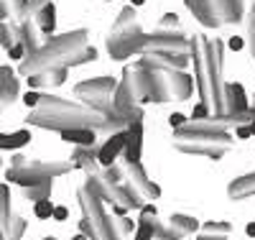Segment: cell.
<instances>
[{"instance_id": "cell-46", "label": "cell", "mask_w": 255, "mask_h": 240, "mask_svg": "<svg viewBox=\"0 0 255 240\" xmlns=\"http://www.w3.org/2000/svg\"><path fill=\"white\" fill-rule=\"evenodd\" d=\"M253 97H255V95H253ZM250 107H253V110H255V100H253V105H250Z\"/></svg>"}, {"instance_id": "cell-49", "label": "cell", "mask_w": 255, "mask_h": 240, "mask_svg": "<svg viewBox=\"0 0 255 240\" xmlns=\"http://www.w3.org/2000/svg\"><path fill=\"white\" fill-rule=\"evenodd\" d=\"M108 3H110V0H108Z\"/></svg>"}, {"instance_id": "cell-34", "label": "cell", "mask_w": 255, "mask_h": 240, "mask_svg": "<svg viewBox=\"0 0 255 240\" xmlns=\"http://www.w3.org/2000/svg\"><path fill=\"white\" fill-rule=\"evenodd\" d=\"M38 100H41V92H36V90H31V92H26V95H23V105L28 107V110L38 107Z\"/></svg>"}, {"instance_id": "cell-42", "label": "cell", "mask_w": 255, "mask_h": 240, "mask_svg": "<svg viewBox=\"0 0 255 240\" xmlns=\"http://www.w3.org/2000/svg\"><path fill=\"white\" fill-rule=\"evenodd\" d=\"M248 128H250V136H253V138H255V118H253V120H250V123H248Z\"/></svg>"}, {"instance_id": "cell-32", "label": "cell", "mask_w": 255, "mask_h": 240, "mask_svg": "<svg viewBox=\"0 0 255 240\" xmlns=\"http://www.w3.org/2000/svg\"><path fill=\"white\" fill-rule=\"evenodd\" d=\"M153 217H158V207H156L153 202H143V207H140V217H138V220H153Z\"/></svg>"}, {"instance_id": "cell-43", "label": "cell", "mask_w": 255, "mask_h": 240, "mask_svg": "<svg viewBox=\"0 0 255 240\" xmlns=\"http://www.w3.org/2000/svg\"><path fill=\"white\" fill-rule=\"evenodd\" d=\"M143 3H145V0H130V5H133V8H135V5H143Z\"/></svg>"}, {"instance_id": "cell-29", "label": "cell", "mask_w": 255, "mask_h": 240, "mask_svg": "<svg viewBox=\"0 0 255 240\" xmlns=\"http://www.w3.org/2000/svg\"><path fill=\"white\" fill-rule=\"evenodd\" d=\"M248 49H250V56L255 59V0L250 3V10H248Z\"/></svg>"}, {"instance_id": "cell-20", "label": "cell", "mask_w": 255, "mask_h": 240, "mask_svg": "<svg viewBox=\"0 0 255 240\" xmlns=\"http://www.w3.org/2000/svg\"><path fill=\"white\" fill-rule=\"evenodd\" d=\"M31 18H33V26L38 28L41 36H49V38L54 36V31H56V8H54V3L38 8Z\"/></svg>"}, {"instance_id": "cell-39", "label": "cell", "mask_w": 255, "mask_h": 240, "mask_svg": "<svg viewBox=\"0 0 255 240\" xmlns=\"http://www.w3.org/2000/svg\"><path fill=\"white\" fill-rule=\"evenodd\" d=\"M235 136H238V141H248V138H253L248 125H235Z\"/></svg>"}, {"instance_id": "cell-21", "label": "cell", "mask_w": 255, "mask_h": 240, "mask_svg": "<svg viewBox=\"0 0 255 240\" xmlns=\"http://www.w3.org/2000/svg\"><path fill=\"white\" fill-rule=\"evenodd\" d=\"M61 141L72 143L74 148H92L97 146V133L92 128H72V130H61Z\"/></svg>"}, {"instance_id": "cell-33", "label": "cell", "mask_w": 255, "mask_h": 240, "mask_svg": "<svg viewBox=\"0 0 255 240\" xmlns=\"http://www.w3.org/2000/svg\"><path fill=\"white\" fill-rule=\"evenodd\" d=\"M207 118H209V110H207V105L197 102V105H194V110H191V118H189V120H207Z\"/></svg>"}, {"instance_id": "cell-18", "label": "cell", "mask_w": 255, "mask_h": 240, "mask_svg": "<svg viewBox=\"0 0 255 240\" xmlns=\"http://www.w3.org/2000/svg\"><path fill=\"white\" fill-rule=\"evenodd\" d=\"M227 194H230V200H235V202L248 200V197H255V171L232 179L230 187H227Z\"/></svg>"}, {"instance_id": "cell-15", "label": "cell", "mask_w": 255, "mask_h": 240, "mask_svg": "<svg viewBox=\"0 0 255 240\" xmlns=\"http://www.w3.org/2000/svg\"><path fill=\"white\" fill-rule=\"evenodd\" d=\"M140 156H143V120H133L125 128L123 159L125 161H140Z\"/></svg>"}, {"instance_id": "cell-44", "label": "cell", "mask_w": 255, "mask_h": 240, "mask_svg": "<svg viewBox=\"0 0 255 240\" xmlns=\"http://www.w3.org/2000/svg\"><path fill=\"white\" fill-rule=\"evenodd\" d=\"M72 240H87V238H84V235H82V233H77V235H74V238H72Z\"/></svg>"}, {"instance_id": "cell-23", "label": "cell", "mask_w": 255, "mask_h": 240, "mask_svg": "<svg viewBox=\"0 0 255 240\" xmlns=\"http://www.w3.org/2000/svg\"><path fill=\"white\" fill-rule=\"evenodd\" d=\"M232 233V225L225 220H209L204 225H199V235L204 238H215V240H227Z\"/></svg>"}, {"instance_id": "cell-30", "label": "cell", "mask_w": 255, "mask_h": 240, "mask_svg": "<svg viewBox=\"0 0 255 240\" xmlns=\"http://www.w3.org/2000/svg\"><path fill=\"white\" fill-rule=\"evenodd\" d=\"M51 210H54L51 197H49V200H38V202H33V215H36V220H51Z\"/></svg>"}, {"instance_id": "cell-22", "label": "cell", "mask_w": 255, "mask_h": 240, "mask_svg": "<svg viewBox=\"0 0 255 240\" xmlns=\"http://www.w3.org/2000/svg\"><path fill=\"white\" fill-rule=\"evenodd\" d=\"M72 164L74 169H84L87 171V177L90 174H97V146L92 148H74V154H72Z\"/></svg>"}, {"instance_id": "cell-38", "label": "cell", "mask_w": 255, "mask_h": 240, "mask_svg": "<svg viewBox=\"0 0 255 240\" xmlns=\"http://www.w3.org/2000/svg\"><path fill=\"white\" fill-rule=\"evenodd\" d=\"M49 3H54V0H28V15H33L38 8H44Z\"/></svg>"}, {"instance_id": "cell-17", "label": "cell", "mask_w": 255, "mask_h": 240, "mask_svg": "<svg viewBox=\"0 0 255 240\" xmlns=\"http://www.w3.org/2000/svg\"><path fill=\"white\" fill-rule=\"evenodd\" d=\"M67 74H69V69H49V72L31 74L26 79H28V84L33 87V90H56V87H61L64 82H67Z\"/></svg>"}, {"instance_id": "cell-3", "label": "cell", "mask_w": 255, "mask_h": 240, "mask_svg": "<svg viewBox=\"0 0 255 240\" xmlns=\"http://www.w3.org/2000/svg\"><path fill=\"white\" fill-rule=\"evenodd\" d=\"M28 125L33 128H46V130H72V128H92L95 133L97 130H105V123L108 118L90 110L79 102L64 100L56 95H41L38 107H33L31 115L26 118Z\"/></svg>"}, {"instance_id": "cell-1", "label": "cell", "mask_w": 255, "mask_h": 240, "mask_svg": "<svg viewBox=\"0 0 255 240\" xmlns=\"http://www.w3.org/2000/svg\"><path fill=\"white\" fill-rule=\"evenodd\" d=\"M189 61H194V84L199 102L207 105L209 115H225V43L207 36L189 38Z\"/></svg>"}, {"instance_id": "cell-5", "label": "cell", "mask_w": 255, "mask_h": 240, "mask_svg": "<svg viewBox=\"0 0 255 240\" xmlns=\"http://www.w3.org/2000/svg\"><path fill=\"white\" fill-rule=\"evenodd\" d=\"M174 148L189 156H207L212 161H220L232 148V136L207 120H186L174 130Z\"/></svg>"}, {"instance_id": "cell-25", "label": "cell", "mask_w": 255, "mask_h": 240, "mask_svg": "<svg viewBox=\"0 0 255 240\" xmlns=\"http://www.w3.org/2000/svg\"><path fill=\"white\" fill-rule=\"evenodd\" d=\"M23 233H26V220H20V217H8V223L3 228V240H20Z\"/></svg>"}, {"instance_id": "cell-36", "label": "cell", "mask_w": 255, "mask_h": 240, "mask_svg": "<svg viewBox=\"0 0 255 240\" xmlns=\"http://www.w3.org/2000/svg\"><path fill=\"white\" fill-rule=\"evenodd\" d=\"M186 120H189V118H186V115H181V113H171V115H168V125H171L174 130H176V128H181Z\"/></svg>"}, {"instance_id": "cell-9", "label": "cell", "mask_w": 255, "mask_h": 240, "mask_svg": "<svg viewBox=\"0 0 255 240\" xmlns=\"http://www.w3.org/2000/svg\"><path fill=\"white\" fill-rule=\"evenodd\" d=\"M143 28L138 23V15H135V8L133 5H125L118 18H115V23L108 33V38H105V46H108V54L115 59V61H123L128 56H133L138 54V46H140V41H143Z\"/></svg>"}, {"instance_id": "cell-31", "label": "cell", "mask_w": 255, "mask_h": 240, "mask_svg": "<svg viewBox=\"0 0 255 240\" xmlns=\"http://www.w3.org/2000/svg\"><path fill=\"white\" fill-rule=\"evenodd\" d=\"M115 230H118V235L123 240L125 235H130L135 230V220H130V217H115Z\"/></svg>"}, {"instance_id": "cell-35", "label": "cell", "mask_w": 255, "mask_h": 240, "mask_svg": "<svg viewBox=\"0 0 255 240\" xmlns=\"http://www.w3.org/2000/svg\"><path fill=\"white\" fill-rule=\"evenodd\" d=\"M69 217V210L64 207V205H54V210H51V220H56V223H64Z\"/></svg>"}, {"instance_id": "cell-24", "label": "cell", "mask_w": 255, "mask_h": 240, "mask_svg": "<svg viewBox=\"0 0 255 240\" xmlns=\"http://www.w3.org/2000/svg\"><path fill=\"white\" fill-rule=\"evenodd\" d=\"M31 143V130L28 128H20L15 130V133L5 136V151H18V148H23Z\"/></svg>"}, {"instance_id": "cell-26", "label": "cell", "mask_w": 255, "mask_h": 240, "mask_svg": "<svg viewBox=\"0 0 255 240\" xmlns=\"http://www.w3.org/2000/svg\"><path fill=\"white\" fill-rule=\"evenodd\" d=\"M51 189H54V182H41V184H33V187H26V197L38 202V200H49L51 197Z\"/></svg>"}, {"instance_id": "cell-37", "label": "cell", "mask_w": 255, "mask_h": 240, "mask_svg": "<svg viewBox=\"0 0 255 240\" xmlns=\"http://www.w3.org/2000/svg\"><path fill=\"white\" fill-rule=\"evenodd\" d=\"M8 56L18 61V59H23V56H26V49H23V46H20V43L15 41V43H13V46L8 49Z\"/></svg>"}, {"instance_id": "cell-4", "label": "cell", "mask_w": 255, "mask_h": 240, "mask_svg": "<svg viewBox=\"0 0 255 240\" xmlns=\"http://www.w3.org/2000/svg\"><path fill=\"white\" fill-rule=\"evenodd\" d=\"M138 56H151L166 67L181 69L189 64V38L179 31V18L176 13H166L153 33H145L140 46H138Z\"/></svg>"}, {"instance_id": "cell-12", "label": "cell", "mask_w": 255, "mask_h": 240, "mask_svg": "<svg viewBox=\"0 0 255 240\" xmlns=\"http://www.w3.org/2000/svg\"><path fill=\"white\" fill-rule=\"evenodd\" d=\"M199 230V220L194 215L171 212L166 220H153V240H181Z\"/></svg>"}, {"instance_id": "cell-10", "label": "cell", "mask_w": 255, "mask_h": 240, "mask_svg": "<svg viewBox=\"0 0 255 240\" xmlns=\"http://www.w3.org/2000/svg\"><path fill=\"white\" fill-rule=\"evenodd\" d=\"M184 3L204 28L240 23L245 15V0H184Z\"/></svg>"}, {"instance_id": "cell-11", "label": "cell", "mask_w": 255, "mask_h": 240, "mask_svg": "<svg viewBox=\"0 0 255 240\" xmlns=\"http://www.w3.org/2000/svg\"><path fill=\"white\" fill-rule=\"evenodd\" d=\"M118 87L115 77H95V79H84L74 87V97L79 105L90 107V110L100 115H110L113 113V92Z\"/></svg>"}, {"instance_id": "cell-45", "label": "cell", "mask_w": 255, "mask_h": 240, "mask_svg": "<svg viewBox=\"0 0 255 240\" xmlns=\"http://www.w3.org/2000/svg\"><path fill=\"white\" fill-rule=\"evenodd\" d=\"M197 240H215V238H204V235H197Z\"/></svg>"}, {"instance_id": "cell-41", "label": "cell", "mask_w": 255, "mask_h": 240, "mask_svg": "<svg viewBox=\"0 0 255 240\" xmlns=\"http://www.w3.org/2000/svg\"><path fill=\"white\" fill-rule=\"evenodd\" d=\"M245 233H248V238H255V223H248Z\"/></svg>"}, {"instance_id": "cell-13", "label": "cell", "mask_w": 255, "mask_h": 240, "mask_svg": "<svg viewBox=\"0 0 255 240\" xmlns=\"http://www.w3.org/2000/svg\"><path fill=\"white\" fill-rule=\"evenodd\" d=\"M120 169H123L125 182L130 184L143 200H158V197H161V187H158L151 177H148V171L143 169L140 161H125Z\"/></svg>"}, {"instance_id": "cell-27", "label": "cell", "mask_w": 255, "mask_h": 240, "mask_svg": "<svg viewBox=\"0 0 255 240\" xmlns=\"http://www.w3.org/2000/svg\"><path fill=\"white\" fill-rule=\"evenodd\" d=\"M10 217V189L8 184H0V228H5Z\"/></svg>"}, {"instance_id": "cell-19", "label": "cell", "mask_w": 255, "mask_h": 240, "mask_svg": "<svg viewBox=\"0 0 255 240\" xmlns=\"http://www.w3.org/2000/svg\"><path fill=\"white\" fill-rule=\"evenodd\" d=\"M18 97V77L10 67H0V110Z\"/></svg>"}, {"instance_id": "cell-16", "label": "cell", "mask_w": 255, "mask_h": 240, "mask_svg": "<svg viewBox=\"0 0 255 240\" xmlns=\"http://www.w3.org/2000/svg\"><path fill=\"white\" fill-rule=\"evenodd\" d=\"M250 110V100L245 95V87L240 82H227L225 84V113L227 115H240Z\"/></svg>"}, {"instance_id": "cell-14", "label": "cell", "mask_w": 255, "mask_h": 240, "mask_svg": "<svg viewBox=\"0 0 255 240\" xmlns=\"http://www.w3.org/2000/svg\"><path fill=\"white\" fill-rule=\"evenodd\" d=\"M123 148H125V130L110 133V138L97 148V166L108 169V166L118 164V159L123 156Z\"/></svg>"}, {"instance_id": "cell-8", "label": "cell", "mask_w": 255, "mask_h": 240, "mask_svg": "<svg viewBox=\"0 0 255 240\" xmlns=\"http://www.w3.org/2000/svg\"><path fill=\"white\" fill-rule=\"evenodd\" d=\"M77 200H79V212H82L79 233L84 238L87 240H120L115 230V217L105 212V205L100 197H95L90 189L79 187Z\"/></svg>"}, {"instance_id": "cell-6", "label": "cell", "mask_w": 255, "mask_h": 240, "mask_svg": "<svg viewBox=\"0 0 255 240\" xmlns=\"http://www.w3.org/2000/svg\"><path fill=\"white\" fill-rule=\"evenodd\" d=\"M138 64L151 72V95H148L145 105L148 102H171V100L191 97L194 79H191L186 72L166 67V64H161V61H156L151 56H140Z\"/></svg>"}, {"instance_id": "cell-47", "label": "cell", "mask_w": 255, "mask_h": 240, "mask_svg": "<svg viewBox=\"0 0 255 240\" xmlns=\"http://www.w3.org/2000/svg\"><path fill=\"white\" fill-rule=\"evenodd\" d=\"M0 240H3V228H0Z\"/></svg>"}, {"instance_id": "cell-2", "label": "cell", "mask_w": 255, "mask_h": 240, "mask_svg": "<svg viewBox=\"0 0 255 240\" xmlns=\"http://www.w3.org/2000/svg\"><path fill=\"white\" fill-rule=\"evenodd\" d=\"M97 59V49L87 43V31L77 28L61 36H51L46 43H41L38 51L20 59V74L31 77L49 69H69L79 64H90Z\"/></svg>"}, {"instance_id": "cell-28", "label": "cell", "mask_w": 255, "mask_h": 240, "mask_svg": "<svg viewBox=\"0 0 255 240\" xmlns=\"http://www.w3.org/2000/svg\"><path fill=\"white\" fill-rule=\"evenodd\" d=\"M156 220V217H153ZM153 220H135L133 240H153Z\"/></svg>"}, {"instance_id": "cell-40", "label": "cell", "mask_w": 255, "mask_h": 240, "mask_svg": "<svg viewBox=\"0 0 255 240\" xmlns=\"http://www.w3.org/2000/svg\"><path fill=\"white\" fill-rule=\"evenodd\" d=\"M227 46H230L232 51H238V49H243V46H245V41H243L240 36H232V38H230V43H227Z\"/></svg>"}, {"instance_id": "cell-48", "label": "cell", "mask_w": 255, "mask_h": 240, "mask_svg": "<svg viewBox=\"0 0 255 240\" xmlns=\"http://www.w3.org/2000/svg\"><path fill=\"white\" fill-rule=\"evenodd\" d=\"M44 240H56V238H44Z\"/></svg>"}, {"instance_id": "cell-7", "label": "cell", "mask_w": 255, "mask_h": 240, "mask_svg": "<svg viewBox=\"0 0 255 240\" xmlns=\"http://www.w3.org/2000/svg\"><path fill=\"white\" fill-rule=\"evenodd\" d=\"M69 171H74L72 161H61V159L31 161L23 154H15L10 159L8 171H5V179L10 184H20L26 189V187H33V184H41V182H54L56 177H64V174H69Z\"/></svg>"}]
</instances>
